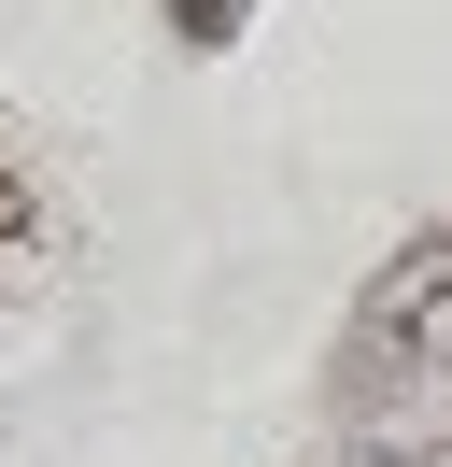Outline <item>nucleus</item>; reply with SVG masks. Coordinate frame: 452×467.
<instances>
[{
	"label": "nucleus",
	"instance_id": "nucleus-2",
	"mask_svg": "<svg viewBox=\"0 0 452 467\" xmlns=\"http://www.w3.org/2000/svg\"><path fill=\"white\" fill-rule=\"evenodd\" d=\"M354 467H410V453H354Z\"/></svg>",
	"mask_w": 452,
	"mask_h": 467
},
{
	"label": "nucleus",
	"instance_id": "nucleus-1",
	"mask_svg": "<svg viewBox=\"0 0 452 467\" xmlns=\"http://www.w3.org/2000/svg\"><path fill=\"white\" fill-rule=\"evenodd\" d=\"M170 15H184V43L212 57V43H241V15H254V0H170Z\"/></svg>",
	"mask_w": 452,
	"mask_h": 467
}]
</instances>
